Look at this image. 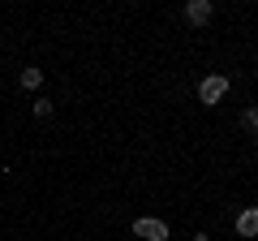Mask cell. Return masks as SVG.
<instances>
[{
	"label": "cell",
	"mask_w": 258,
	"mask_h": 241,
	"mask_svg": "<svg viewBox=\"0 0 258 241\" xmlns=\"http://www.w3.org/2000/svg\"><path fill=\"white\" fill-rule=\"evenodd\" d=\"M35 112L39 116H52V99H35Z\"/></svg>",
	"instance_id": "52a82bcc"
},
{
	"label": "cell",
	"mask_w": 258,
	"mask_h": 241,
	"mask_svg": "<svg viewBox=\"0 0 258 241\" xmlns=\"http://www.w3.org/2000/svg\"><path fill=\"white\" fill-rule=\"evenodd\" d=\"M224 95H228V78L224 74H207L203 82H198V103H207V108H215Z\"/></svg>",
	"instance_id": "6da1fadb"
},
{
	"label": "cell",
	"mask_w": 258,
	"mask_h": 241,
	"mask_svg": "<svg viewBox=\"0 0 258 241\" xmlns=\"http://www.w3.org/2000/svg\"><path fill=\"white\" fill-rule=\"evenodd\" d=\"M241 125H245L249 134H258V108H245V116H241Z\"/></svg>",
	"instance_id": "8992f818"
},
{
	"label": "cell",
	"mask_w": 258,
	"mask_h": 241,
	"mask_svg": "<svg viewBox=\"0 0 258 241\" xmlns=\"http://www.w3.org/2000/svg\"><path fill=\"white\" fill-rule=\"evenodd\" d=\"M237 232L241 237H258V207H245L237 215Z\"/></svg>",
	"instance_id": "277c9868"
},
{
	"label": "cell",
	"mask_w": 258,
	"mask_h": 241,
	"mask_svg": "<svg viewBox=\"0 0 258 241\" xmlns=\"http://www.w3.org/2000/svg\"><path fill=\"white\" fill-rule=\"evenodd\" d=\"M185 18H189L194 26L211 22V0H189V5H185Z\"/></svg>",
	"instance_id": "3957f363"
},
{
	"label": "cell",
	"mask_w": 258,
	"mask_h": 241,
	"mask_svg": "<svg viewBox=\"0 0 258 241\" xmlns=\"http://www.w3.org/2000/svg\"><path fill=\"white\" fill-rule=\"evenodd\" d=\"M39 82H43V69H22V86H26V91H35Z\"/></svg>",
	"instance_id": "5b68a950"
},
{
	"label": "cell",
	"mask_w": 258,
	"mask_h": 241,
	"mask_svg": "<svg viewBox=\"0 0 258 241\" xmlns=\"http://www.w3.org/2000/svg\"><path fill=\"white\" fill-rule=\"evenodd\" d=\"M134 232H138L142 241H168V224L164 220H151V215H142V220L134 224Z\"/></svg>",
	"instance_id": "7a4b0ae2"
},
{
	"label": "cell",
	"mask_w": 258,
	"mask_h": 241,
	"mask_svg": "<svg viewBox=\"0 0 258 241\" xmlns=\"http://www.w3.org/2000/svg\"><path fill=\"white\" fill-rule=\"evenodd\" d=\"M194 241H211V237H194Z\"/></svg>",
	"instance_id": "ba28073f"
}]
</instances>
